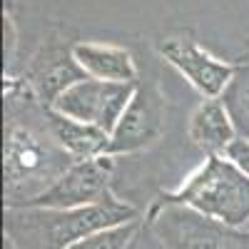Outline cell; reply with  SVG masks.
<instances>
[{"label": "cell", "mask_w": 249, "mask_h": 249, "mask_svg": "<svg viewBox=\"0 0 249 249\" xmlns=\"http://www.w3.org/2000/svg\"><path fill=\"white\" fill-rule=\"evenodd\" d=\"M5 117V207H25L30 199L50 190L75 164V160L53 137L48 107H43L35 92L28 97L8 92Z\"/></svg>", "instance_id": "obj_1"}, {"label": "cell", "mask_w": 249, "mask_h": 249, "mask_svg": "<svg viewBox=\"0 0 249 249\" xmlns=\"http://www.w3.org/2000/svg\"><path fill=\"white\" fill-rule=\"evenodd\" d=\"M140 219V210L112 192L95 204L75 210L5 207L3 234L15 249H68L102 230Z\"/></svg>", "instance_id": "obj_2"}, {"label": "cell", "mask_w": 249, "mask_h": 249, "mask_svg": "<svg viewBox=\"0 0 249 249\" xmlns=\"http://www.w3.org/2000/svg\"><path fill=\"white\" fill-rule=\"evenodd\" d=\"M157 202L182 204L227 227L249 230V177L222 155L207 157L179 190L160 195Z\"/></svg>", "instance_id": "obj_3"}, {"label": "cell", "mask_w": 249, "mask_h": 249, "mask_svg": "<svg viewBox=\"0 0 249 249\" xmlns=\"http://www.w3.org/2000/svg\"><path fill=\"white\" fill-rule=\"evenodd\" d=\"M147 227L164 249H249V230H234L190 207L155 202Z\"/></svg>", "instance_id": "obj_4"}, {"label": "cell", "mask_w": 249, "mask_h": 249, "mask_svg": "<svg viewBox=\"0 0 249 249\" xmlns=\"http://www.w3.org/2000/svg\"><path fill=\"white\" fill-rule=\"evenodd\" d=\"M137 85L140 82H107L97 77H85L62 92L55 100L53 110L65 117L95 124V127L112 135Z\"/></svg>", "instance_id": "obj_5"}, {"label": "cell", "mask_w": 249, "mask_h": 249, "mask_svg": "<svg viewBox=\"0 0 249 249\" xmlns=\"http://www.w3.org/2000/svg\"><path fill=\"white\" fill-rule=\"evenodd\" d=\"M115 170V157L102 155L92 160L75 162L50 190L30 199L25 207H48V210H75L95 204L110 195V177Z\"/></svg>", "instance_id": "obj_6"}, {"label": "cell", "mask_w": 249, "mask_h": 249, "mask_svg": "<svg viewBox=\"0 0 249 249\" xmlns=\"http://www.w3.org/2000/svg\"><path fill=\"white\" fill-rule=\"evenodd\" d=\"M164 130V97L155 85H137L124 115L110 135L107 155H132L150 147Z\"/></svg>", "instance_id": "obj_7"}, {"label": "cell", "mask_w": 249, "mask_h": 249, "mask_svg": "<svg viewBox=\"0 0 249 249\" xmlns=\"http://www.w3.org/2000/svg\"><path fill=\"white\" fill-rule=\"evenodd\" d=\"M160 53L207 100L222 97V92L227 90V85H230V80L234 75V68L230 62L214 57L212 53H207L204 48H199L197 43L184 40V37L164 40L160 45Z\"/></svg>", "instance_id": "obj_8"}, {"label": "cell", "mask_w": 249, "mask_h": 249, "mask_svg": "<svg viewBox=\"0 0 249 249\" xmlns=\"http://www.w3.org/2000/svg\"><path fill=\"white\" fill-rule=\"evenodd\" d=\"M85 77L88 72L75 60L72 48H60V45L43 48L28 68V85L45 107H53L62 92Z\"/></svg>", "instance_id": "obj_9"}, {"label": "cell", "mask_w": 249, "mask_h": 249, "mask_svg": "<svg viewBox=\"0 0 249 249\" xmlns=\"http://www.w3.org/2000/svg\"><path fill=\"white\" fill-rule=\"evenodd\" d=\"M187 135L195 142V147H199L202 152H207V157L214 155H224L227 147L239 137L232 117L227 112L222 97H212L204 100L202 105L192 112L190 124H187Z\"/></svg>", "instance_id": "obj_10"}, {"label": "cell", "mask_w": 249, "mask_h": 249, "mask_svg": "<svg viewBox=\"0 0 249 249\" xmlns=\"http://www.w3.org/2000/svg\"><path fill=\"white\" fill-rule=\"evenodd\" d=\"M48 122H50L53 137L60 142V147L75 162L107 155L110 135L105 130L95 127V124H88V122L72 120V117H65V115L55 112L53 107H48Z\"/></svg>", "instance_id": "obj_11"}, {"label": "cell", "mask_w": 249, "mask_h": 249, "mask_svg": "<svg viewBox=\"0 0 249 249\" xmlns=\"http://www.w3.org/2000/svg\"><path fill=\"white\" fill-rule=\"evenodd\" d=\"M72 55L88 77L107 82H137V68L127 50L97 43H75Z\"/></svg>", "instance_id": "obj_12"}, {"label": "cell", "mask_w": 249, "mask_h": 249, "mask_svg": "<svg viewBox=\"0 0 249 249\" xmlns=\"http://www.w3.org/2000/svg\"><path fill=\"white\" fill-rule=\"evenodd\" d=\"M222 102L232 117L237 135L249 140V65L234 68L230 85L222 92Z\"/></svg>", "instance_id": "obj_13"}, {"label": "cell", "mask_w": 249, "mask_h": 249, "mask_svg": "<svg viewBox=\"0 0 249 249\" xmlns=\"http://www.w3.org/2000/svg\"><path fill=\"white\" fill-rule=\"evenodd\" d=\"M140 227H142V219H135V222H127V224L112 227V230H102L92 237H85L68 249H130Z\"/></svg>", "instance_id": "obj_14"}, {"label": "cell", "mask_w": 249, "mask_h": 249, "mask_svg": "<svg viewBox=\"0 0 249 249\" xmlns=\"http://www.w3.org/2000/svg\"><path fill=\"white\" fill-rule=\"evenodd\" d=\"M222 157H227L237 170H242L249 177V140L247 137H237L230 147H227V152Z\"/></svg>", "instance_id": "obj_15"}, {"label": "cell", "mask_w": 249, "mask_h": 249, "mask_svg": "<svg viewBox=\"0 0 249 249\" xmlns=\"http://www.w3.org/2000/svg\"><path fill=\"white\" fill-rule=\"evenodd\" d=\"M130 249H164V247H162V242L155 237V232L147 227V222L142 219V227L137 230V234H135Z\"/></svg>", "instance_id": "obj_16"}, {"label": "cell", "mask_w": 249, "mask_h": 249, "mask_svg": "<svg viewBox=\"0 0 249 249\" xmlns=\"http://www.w3.org/2000/svg\"><path fill=\"white\" fill-rule=\"evenodd\" d=\"M5 33H8V40H5V43H8V48H5V57H10L13 55V50H15V28H13V18L10 15H5Z\"/></svg>", "instance_id": "obj_17"}]
</instances>
